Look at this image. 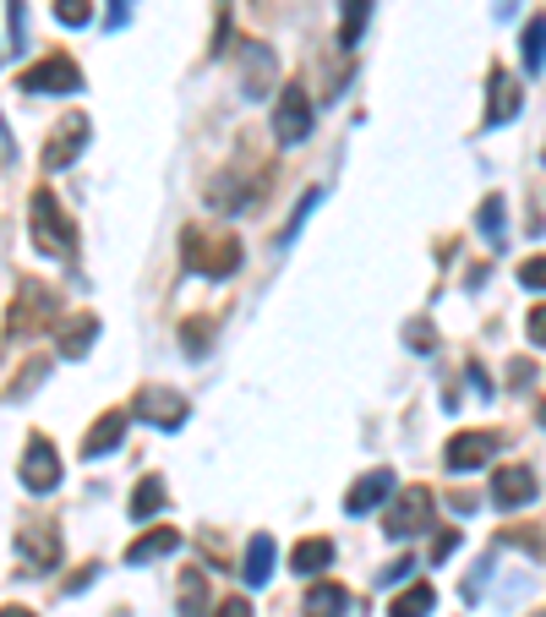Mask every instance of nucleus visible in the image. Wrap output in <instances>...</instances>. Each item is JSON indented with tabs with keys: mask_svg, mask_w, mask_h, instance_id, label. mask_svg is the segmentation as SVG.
Listing matches in <instances>:
<instances>
[{
	"mask_svg": "<svg viewBox=\"0 0 546 617\" xmlns=\"http://www.w3.org/2000/svg\"><path fill=\"white\" fill-rule=\"evenodd\" d=\"M181 251H186V268H192V273H208V279H224V273H235V268L246 262L241 236L208 230V225H192V230L181 236Z\"/></svg>",
	"mask_w": 546,
	"mask_h": 617,
	"instance_id": "1",
	"label": "nucleus"
},
{
	"mask_svg": "<svg viewBox=\"0 0 546 617\" xmlns=\"http://www.w3.org/2000/svg\"><path fill=\"white\" fill-rule=\"evenodd\" d=\"M28 236H33V247L44 251V257H71L77 251V230H71L67 208L55 202L50 186H39L33 202H28Z\"/></svg>",
	"mask_w": 546,
	"mask_h": 617,
	"instance_id": "2",
	"label": "nucleus"
},
{
	"mask_svg": "<svg viewBox=\"0 0 546 617\" xmlns=\"http://www.w3.org/2000/svg\"><path fill=\"white\" fill-rule=\"evenodd\" d=\"M55 317H61V296H55L44 279H22L17 301H11V311H6V334L33 339V334H44Z\"/></svg>",
	"mask_w": 546,
	"mask_h": 617,
	"instance_id": "3",
	"label": "nucleus"
},
{
	"mask_svg": "<svg viewBox=\"0 0 546 617\" xmlns=\"http://www.w3.org/2000/svg\"><path fill=\"white\" fill-rule=\"evenodd\" d=\"M273 137L290 142V148L312 137V99H306V88H295V82L279 88V99H273Z\"/></svg>",
	"mask_w": 546,
	"mask_h": 617,
	"instance_id": "4",
	"label": "nucleus"
},
{
	"mask_svg": "<svg viewBox=\"0 0 546 617\" xmlns=\"http://www.w3.org/2000/svg\"><path fill=\"white\" fill-rule=\"evenodd\" d=\"M432 502H437V497L426 492V487H405V492L394 497V508H388L383 530H388L394 541H410V536H421V530L432 525Z\"/></svg>",
	"mask_w": 546,
	"mask_h": 617,
	"instance_id": "5",
	"label": "nucleus"
},
{
	"mask_svg": "<svg viewBox=\"0 0 546 617\" xmlns=\"http://www.w3.org/2000/svg\"><path fill=\"white\" fill-rule=\"evenodd\" d=\"M136 421H148V427H159V432H181L186 427V416H192V405L181 399V394H170V388H142L132 405Z\"/></svg>",
	"mask_w": 546,
	"mask_h": 617,
	"instance_id": "6",
	"label": "nucleus"
},
{
	"mask_svg": "<svg viewBox=\"0 0 546 617\" xmlns=\"http://www.w3.org/2000/svg\"><path fill=\"white\" fill-rule=\"evenodd\" d=\"M17 88H22V93H77V88H82V71H77V61H67V56H44L39 66H28V71L17 77Z\"/></svg>",
	"mask_w": 546,
	"mask_h": 617,
	"instance_id": "7",
	"label": "nucleus"
},
{
	"mask_svg": "<svg viewBox=\"0 0 546 617\" xmlns=\"http://www.w3.org/2000/svg\"><path fill=\"white\" fill-rule=\"evenodd\" d=\"M55 481H61V454H55V442L50 437H28V448H22V487L28 492H55Z\"/></svg>",
	"mask_w": 546,
	"mask_h": 617,
	"instance_id": "8",
	"label": "nucleus"
},
{
	"mask_svg": "<svg viewBox=\"0 0 546 617\" xmlns=\"http://www.w3.org/2000/svg\"><path fill=\"white\" fill-rule=\"evenodd\" d=\"M17 553H22V563H33L39 574H50V568L61 563V530H55L50 519H22Z\"/></svg>",
	"mask_w": 546,
	"mask_h": 617,
	"instance_id": "9",
	"label": "nucleus"
},
{
	"mask_svg": "<svg viewBox=\"0 0 546 617\" xmlns=\"http://www.w3.org/2000/svg\"><path fill=\"white\" fill-rule=\"evenodd\" d=\"M519 105H525L519 77L497 66V71H492V82H486V131H497L503 121H514V116H519Z\"/></svg>",
	"mask_w": 546,
	"mask_h": 617,
	"instance_id": "10",
	"label": "nucleus"
},
{
	"mask_svg": "<svg viewBox=\"0 0 546 617\" xmlns=\"http://www.w3.org/2000/svg\"><path fill=\"white\" fill-rule=\"evenodd\" d=\"M536 497H542L536 470H525V465L497 470V481H492V502H497V508H525V502H536Z\"/></svg>",
	"mask_w": 546,
	"mask_h": 617,
	"instance_id": "11",
	"label": "nucleus"
},
{
	"mask_svg": "<svg viewBox=\"0 0 546 617\" xmlns=\"http://www.w3.org/2000/svg\"><path fill=\"white\" fill-rule=\"evenodd\" d=\"M497 448H503L497 432H459L448 442V465H454V470H481V465L497 459Z\"/></svg>",
	"mask_w": 546,
	"mask_h": 617,
	"instance_id": "12",
	"label": "nucleus"
},
{
	"mask_svg": "<svg viewBox=\"0 0 546 617\" xmlns=\"http://www.w3.org/2000/svg\"><path fill=\"white\" fill-rule=\"evenodd\" d=\"M394 497V470H372V476H361L350 492H344V514H372V508H383Z\"/></svg>",
	"mask_w": 546,
	"mask_h": 617,
	"instance_id": "13",
	"label": "nucleus"
},
{
	"mask_svg": "<svg viewBox=\"0 0 546 617\" xmlns=\"http://www.w3.org/2000/svg\"><path fill=\"white\" fill-rule=\"evenodd\" d=\"M132 427V410H110V416H99L88 437H82V459H99V454H110V448H121V437Z\"/></svg>",
	"mask_w": 546,
	"mask_h": 617,
	"instance_id": "14",
	"label": "nucleus"
},
{
	"mask_svg": "<svg viewBox=\"0 0 546 617\" xmlns=\"http://www.w3.org/2000/svg\"><path fill=\"white\" fill-rule=\"evenodd\" d=\"M82 142H88V121H82V116L61 121V126H55V137H50V148H44V170H61V165H71V159L82 153Z\"/></svg>",
	"mask_w": 546,
	"mask_h": 617,
	"instance_id": "15",
	"label": "nucleus"
},
{
	"mask_svg": "<svg viewBox=\"0 0 546 617\" xmlns=\"http://www.w3.org/2000/svg\"><path fill=\"white\" fill-rule=\"evenodd\" d=\"M241 56H246V82H241L246 99H263L273 88V56L257 44V39H241Z\"/></svg>",
	"mask_w": 546,
	"mask_h": 617,
	"instance_id": "16",
	"label": "nucleus"
},
{
	"mask_svg": "<svg viewBox=\"0 0 546 617\" xmlns=\"http://www.w3.org/2000/svg\"><path fill=\"white\" fill-rule=\"evenodd\" d=\"M328 563H334V541H328V536H306V541H295V553H290V568H295L301 579H317Z\"/></svg>",
	"mask_w": 546,
	"mask_h": 617,
	"instance_id": "17",
	"label": "nucleus"
},
{
	"mask_svg": "<svg viewBox=\"0 0 546 617\" xmlns=\"http://www.w3.org/2000/svg\"><path fill=\"white\" fill-rule=\"evenodd\" d=\"M241 574H246V585H252V590H257V585H269V579H273V536L257 530V536L246 541V563H241Z\"/></svg>",
	"mask_w": 546,
	"mask_h": 617,
	"instance_id": "18",
	"label": "nucleus"
},
{
	"mask_svg": "<svg viewBox=\"0 0 546 617\" xmlns=\"http://www.w3.org/2000/svg\"><path fill=\"white\" fill-rule=\"evenodd\" d=\"M175 547H181V536H175V530H148V536H136L132 547H127V563L142 568V563H153V557H170Z\"/></svg>",
	"mask_w": 546,
	"mask_h": 617,
	"instance_id": "19",
	"label": "nucleus"
},
{
	"mask_svg": "<svg viewBox=\"0 0 546 617\" xmlns=\"http://www.w3.org/2000/svg\"><path fill=\"white\" fill-rule=\"evenodd\" d=\"M519 56H525V71H530V77H542V71H546V11H542V17H530V22H525V39H519Z\"/></svg>",
	"mask_w": 546,
	"mask_h": 617,
	"instance_id": "20",
	"label": "nucleus"
},
{
	"mask_svg": "<svg viewBox=\"0 0 546 617\" xmlns=\"http://www.w3.org/2000/svg\"><path fill=\"white\" fill-rule=\"evenodd\" d=\"M344 607H350L344 585H312L306 590V617H344Z\"/></svg>",
	"mask_w": 546,
	"mask_h": 617,
	"instance_id": "21",
	"label": "nucleus"
},
{
	"mask_svg": "<svg viewBox=\"0 0 546 617\" xmlns=\"http://www.w3.org/2000/svg\"><path fill=\"white\" fill-rule=\"evenodd\" d=\"M503 219H508L503 197H497V191H492V197H481V208H476V230L486 236V241H492V247H503V236H508V225H503Z\"/></svg>",
	"mask_w": 546,
	"mask_h": 617,
	"instance_id": "22",
	"label": "nucleus"
},
{
	"mask_svg": "<svg viewBox=\"0 0 546 617\" xmlns=\"http://www.w3.org/2000/svg\"><path fill=\"white\" fill-rule=\"evenodd\" d=\"M366 17H372V0H344V17H340V44H344V50H355V44H361Z\"/></svg>",
	"mask_w": 546,
	"mask_h": 617,
	"instance_id": "23",
	"label": "nucleus"
},
{
	"mask_svg": "<svg viewBox=\"0 0 546 617\" xmlns=\"http://www.w3.org/2000/svg\"><path fill=\"white\" fill-rule=\"evenodd\" d=\"M432 601H437V590L421 579V585H410L405 596H394V607H388V617H426L432 613Z\"/></svg>",
	"mask_w": 546,
	"mask_h": 617,
	"instance_id": "24",
	"label": "nucleus"
},
{
	"mask_svg": "<svg viewBox=\"0 0 546 617\" xmlns=\"http://www.w3.org/2000/svg\"><path fill=\"white\" fill-rule=\"evenodd\" d=\"M164 502H170V497H164V481H159V476L136 481V492H132V519H153V514H159Z\"/></svg>",
	"mask_w": 546,
	"mask_h": 617,
	"instance_id": "25",
	"label": "nucleus"
},
{
	"mask_svg": "<svg viewBox=\"0 0 546 617\" xmlns=\"http://www.w3.org/2000/svg\"><path fill=\"white\" fill-rule=\"evenodd\" d=\"M208 607V579L192 568V574H181V617H203Z\"/></svg>",
	"mask_w": 546,
	"mask_h": 617,
	"instance_id": "26",
	"label": "nucleus"
},
{
	"mask_svg": "<svg viewBox=\"0 0 546 617\" xmlns=\"http://www.w3.org/2000/svg\"><path fill=\"white\" fill-rule=\"evenodd\" d=\"M93 339H99V317H77L67 328V339H61V350H67V356H88Z\"/></svg>",
	"mask_w": 546,
	"mask_h": 617,
	"instance_id": "27",
	"label": "nucleus"
},
{
	"mask_svg": "<svg viewBox=\"0 0 546 617\" xmlns=\"http://www.w3.org/2000/svg\"><path fill=\"white\" fill-rule=\"evenodd\" d=\"M55 22H67V28H88V22H93V6H88V0H55Z\"/></svg>",
	"mask_w": 546,
	"mask_h": 617,
	"instance_id": "28",
	"label": "nucleus"
},
{
	"mask_svg": "<svg viewBox=\"0 0 546 617\" xmlns=\"http://www.w3.org/2000/svg\"><path fill=\"white\" fill-rule=\"evenodd\" d=\"M317 202H323V191H306V197H301V208H295V219L284 225V236H279V247H290V241L301 236V225H306V213H312Z\"/></svg>",
	"mask_w": 546,
	"mask_h": 617,
	"instance_id": "29",
	"label": "nucleus"
},
{
	"mask_svg": "<svg viewBox=\"0 0 546 617\" xmlns=\"http://www.w3.org/2000/svg\"><path fill=\"white\" fill-rule=\"evenodd\" d=\"M519 285L525 290H546V257H525L519 262Z\"/></svg>",
	"mask_w": 546,
	"mask_h": 617,
	"instance_id": "30",
	"label": "nucleus"
},
{
	"mask_svg": "<svg viewBox=\"0 0 546 617\" xmlns=\"http://www.w3.org/2000/svg\"><path fill=\"white\" fill-rule=\"evenodd\" d=\"M22 39H28V11H22V0H11V33H6V44L22 50Z\"/></svg>",
	"mask_w": 546,
	"mask_h": 617,
	"instance_id": "31",
	"label": "nucleus"
},
{
	"mask_svg": "<svg viewBox=\"0 0 546 617\" xmlns=\"http://www.w3.org/2000/svg\"><path fill=\"white\" fill-rule=\"evenodd\" d=\"M208 334H213V328H208V322H186V328H181V339H186V356H203Z\"/></svg>",
	"mask_w": 546,
	"mask_h": 617,
	"instance_id": "32",
	"label": "nucleus"
},
{
	"mask_svg": "<svg viewBox=\"0 0 546 617\" xmlns=\"http://www.w3.org/2000/svg\"><path fill=\"white\" fill-rule=\"evenodd\" d=\"M224 44H230V0H219V28H213V44H208V50L219 56Z\"/></svg>",
	"mask_w": 546,
	"mask_h": 617,
	"instance_id": "33",
	"label": "nucleus"
},
{
	"mask_svg": "<svg viewBox=\"0 0 546 617\" xmlns=\"http://www.w3.org/2000/svg\"><path fill=\"white\" fill-rule=\"evenodd\" d=\"M213 617H252V601H246V596H230V601H219Z\"/></svg>",
	"mask_w": 546,
	"mask_h": 617,
	"instance_id": "34",
	"label": "nucleus"
},
{
	"mask_svg": "<svg viewBox=\"0 0 546 617\" xmlns=\"http://www.w3.org/2000/svg\"><path fill=\"white\" fill-rule=\"evenodd\" d=\"M410 345H421V356H432V322H410Z\"/></svg>",
	"mask_w": 546,
	"mask_h": 617,
	"instance_id": "35",
	"label": "nucleus"
},
{
	"mask_svg": "<svg viewBox=\"0 0 546 617\" xmlns=\"http://www.w3.org/2000/svg\"><path fill=\"white\" fill-rule=\"evenodd\" d=\"M454 547H459V530H443V536H437V541H432V557H437V563H443V557L454 553Z\"/></svg>",
	"mask_w": 546,
	"mask_h": 617,
	"instance_id": "36",
	"label": "nucleus"
},
{
	"mask_svg": "<svg viewBox=\"0 0 546 617\" xmlns=\"http://www.w3.org/2000/svg\"><path fill=\"white\" fill-rule=\"evenodd\" d=\"M410 568H415L410 557H400V563H388V568H383V585H400V579H410Z\"/></svg>",
	"mask_w": 546,
	"mask_h": 617,
	"instance_id": "37",
	"label": "nucleus"
},
{
	"mask_svg": "<svg viewBox=\"0 0 546 617\" xmlns=\"http://www.w3.org/2000/svg\"><path fill=\"white\" fill-rule=\"evenodd\" d=\"M471 388H476V399H492V382H486L481 361H471Z\"/></svg>",
	"mask_w": 546,
	"mask_h": 617,
	"instance_id": "38",
	"label": "nucleus"
},
{
	"mask_svg": "<svg viewBox=\"0 0 546 617\" xmlns=\"http://www.w3.org/2000/svg\"><path fill=\"white\" fill-rule=\"evenodd\" d=\"M530 339H536V345H546V307L530 311Z\"/></svg>",
	"mask_w": 546,
	"mask_h": 617,
	"instance_id": "39",
	"label": "nucleus"
},
{
	"mask_svg": "<svg viewBox=\"0 0 546 617\" xmlns=\"http://www.w3.org/2000/svg\"><path fill=\"white\" fill-rule=\"evenodd\" d=\"M127 11H132V0H110V28H127Z\"/></svg>",
	"mask_w": 546,
	"mask_h": 617,
	"instance_id": "40",
	"label": "nucleus"
},
{
	"mask_svg": "<svg viewBox=\"0 0 546 617\" xmlns=\"http://www.w3.org/2000/svg\"><path fill=\"white\" fill-rule=\"evenodd\" d=\"M448 502H454V514H476V497H471V492H454Z\"/></svg>",
	"mask_w": 546,
	"mask_h": 617,
	"instance_id": "41",
	"label": "nucleus"
},
{
	"mask_svg": "<svg viewBox=\"0 0 546 617\" xmlns=\"http://www.w3.org/2000/svg\"><path fill=\"white\" fill-rule=\"evenodd\" d=\"M0 617H39V613H28V607H0Z\"/></svg>",
	"mask_w": 546,
	"mask_h": 617,
	"instance_id": "42",
	"label": "nucleus"
},
{
	"mask_svg": "<svg viewBox=\"0 0 546 617\" xmlns=\"http://www.w3.org/2000/svg\"><path fill=\"white\" fill-rule=\"evenodd\" d=\"M542 427H546V405H542Z\"/></svg>",
	"mask_w": 546,
	"mask_h": 617,
	"instance_id": "43",
	"label": "nucleus"
},
{
	"mask_svg": "<svg viewBox=\"0 0 546 617\" xmlns=\"http://www.w3.org/2000/svg\"><path fill=\"white\" fill-rule=\"evenodd\" d=\"M542 553H546V541H542Z\"/></svg>",
	"mask_w": 546,
	"mask_h": 617,
	"instance_id": "44",
	"label": "nucleus"
},
{
	"mask_svg": "<svg viewBox=\"0 0 546 617\" xmlns=\"http://www.w3.org/2000/svg\"><path fill=\"white\" fill-rule=\"evenodd\" d=\"M542 617H546V613H542Z\"/></svg>",
	"mask_w": 546,
	"mask_h": 617,
	"instance_id": "45",
	"label": "nucleus"
}]
</instances>
